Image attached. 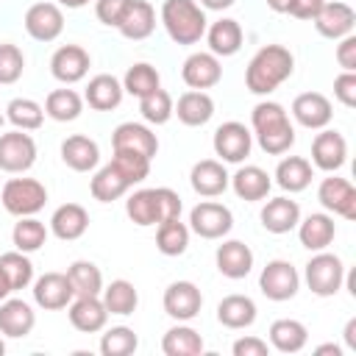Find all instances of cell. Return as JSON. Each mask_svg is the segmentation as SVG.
Instances as JSON below:
<instances>
[{
  "label": "cell",
  "mask_w": 356,
  "mask_h": 356,
  "mask_svg": "<svg viewBox=\"0 0 356 356\" xmlns=\"http://www.w3.org/2000/svg\"><path fill=\"white\" fill-rule=\"evenodd\" d=\"M200 6L209 8V11H225V8L234 6V0H200Z\"/></svg>",
  "instance_id": "obj_58"
},
{
  "label": "cell",
  "mask_w": 356,
  "mask_h": 356,
  "mask_svg": "<svg viewBox=\"0 0 356 356\" xmlns=\"http://www.w3.org/2000/svg\"><path fill=\"white\" fill-rule=\"evenodd\" d=\"M111 147L114 150H134V153H142L153 161V156L159 153V139L142 122H122L111 134Z\"/></svg>",
  "instance_id": "obj_22"
},
{
  "label": "cell",
  "mask_w": 356,
  "mask_h": 356,
  "mask_svg": "<svg viewBox=\"0 0 356 356\" xmlns=\"http://www.w3.org/2000/svg\"><path fill=\"white\" fill-rule=\"evenodd\" d=\"M228 186L234 189L236 197H242V200H248V203H256V200H264V197L270 195L273 178L267 175V170H261V167H256V164H245V167H239V170L231 175V184H228Z\"/></svg>",
  "instance_id": "obj_25"
},
{
  "label": "cell",
  "mask_w": 356,
  "mask_h": 356,
  "mask_svg": "<svg viewBox=\"0 0 356 356\" xmlns=\"http://www.w3.org/2000/svg\"><path fill=\"white\" fill-rule=\"evenodd\" d=\"M317 200L325 211L342 217V220H356V189L348 178L339 175H328L320 181L317 186Z\"/></svg>",
  "instance_id": "obj_10"
},
{
  "label": "cell",
  "mask_w": 356,
  "mask_h": 356,
  "mask_svg": "<svg viewBox=\"0 0 356 356\" xmlns=\"http://www.w3.org/2000/svg\"><path fill=\"white\" fill-rule=\"evenodd\" d=\"M6 353V342H3V337H0V356Z\"/></svg>",
  "instance_id": "obj_63"
},
{
  "label": "cell",
  "mask_w": 356,
  "mask_h": 356,
  "mask_svg": "<svg viewBox=\"0 0 356 356\" xmlns=\"http://www.w3.org/2000/svg\"><path fill=\"white\" fill-rule=\"evenodd\" d=\"M25 72V56L14 42H3L0 44V83H17Z\"/></svg>",
  "instance_id": "obj_50"
},
{
  "label": "cell",
  "mask_w": 356,
  "mask_h": 356,
  "mask_svg": "<svg viewBox=\"0 0 356 356\" xmlns=\"http://www.w3.org/2000/svg\"><path fill=\"white\" fill-rule=\"evenodd\" d=\"M259 289L267 300H275V303H284V300H292L300 289V273L292 261L286 259H273L261 267L259 273Z\"/></svg>",
  "instance_id": "obj_6"
},
{
  "label": "cell",
  "mask_w": 356,
  "mask_h": 356,
  "mask_svg": "<svg viewBox=\"0 0 356 356\" xmlns=\"http://www.w3.org/2000/svg\"><path fill=\"white\" fill-rule=\"evenodd\" d=\"M214 261H217L220 275H225L231 281H239V278H245L253 270V250L242 239H225L217 248Z\"/></svg>",
  "instance_id": "obj_23"
},
{
  "label": "cell",
  "mask_w": 356,
  "mask_h": 356,
  "mask_svg": "<svg viewBox=\"0 0 356 356\" xmlns=\"http://www.w3.org/2000/svg\"><path fill=\"white\" fill-rule=\"evenodd\" d=\"M83 111V97L75 89H53L44 97V114L56 122H72Z\"/></svg>",
  "instance_id": "obj_40"
},
{
  "label": "cell",
  "mask_w": 356,
  "mask_h": 356,
  "mask_svg": "<svg viewBox=\"0 0 356 356\" xmlns=\"http://www.w3.org/2000/svg\"><path fill=\"white\" fill-rule=\"evenodd\" d=\"M61 161L75 170V172H89L97 167L100 161V147L95 139L83 136V134H72L61 142Z\"/></svg>",
  "instance_id": "obj_29"
},
{
  "label": "cell",
  "mask_w": 356,
  "mask_h": 356,
  "mask_svg": "<svg viewBox=\"0 0 356 356\" xmlns=\"http://www.w3.org/2000/svg\"><path fill=\"white\" fill-rule=\"evenodd\" d=\"M3 125H6V114H0V131H3Z\"/></svg>",
  "instance_id": "obj_64"
},
{
  "label": "cell",
  "mask_w": 356,
  "mask_h": 356,
  "mask_svg": "<svg viewBox=\"0 0 356 356\" xmlns=\"http://www.w3.org/2000/svg\"><path fill=\"white\" fill-rule=\"evenodd\" d=\"M22 22H25V31H28L31 39H36V42H53L64 31V11H61L58 3L42 0V3H33L25 11V19Z\"/></svg>",
  "instance_id": "obj_12"
},
{
  "label": "cell",
  "mask_w": 356,
  "mask_h": 356,
  "mask_svg": "<svg viewBox=\"0 0 356 356\" xmlns=\"http://www.w3.org/2000/svg\"><path fill=\"white\" fill-rule=\"evenodd\" d=\"M47 225L36 217H19V222H14V231H11V242L17 250L22 253H36L44 242H47Z\"/></svg>",
  "instance_id": "obj_45"
},
{
  "label": "cell",
  "mask_w": 356,
  "mask_h": 356,
  "mask_svg": "<svg viewBox=\"0 0 356 356\" xmlns=\"http://www.w3.org/2000/svg\"><path fill=\"white\" fill-rule=\"evenodd\" d=\"M139 114L150 125H164L172 117V97H170V92H164L159 86V89L147 92L145 97H139Z\"/></svg>",
  "instance_id": "obj_48"
},
{
  "label": "cell",
  "mask_w": 356,
  "mask_h": 356,
  "mask_svg": "<svg viewBox=\"0 0 356 356\" xmlns=\"http://www.w3.org/2000/svg\"><path fill=\"white\" fill-rule=\"evenodd\" d=\"M250 125L259 147L270 156H281L295 145V128L289 122V114L275 100H261L250 111Z\"/></svg>",
  "instance_id": "obj_2"
},
{
  "label": "cell",
  "mask_w": 356,
  "mask_h": 356,
  "mask_svg": "<svg viewBox=\"0 0 356 356\" xmlns=\"http://www.w3.org/2000/svg\"><path fill=\"white\" fill-rule=\"evenodd\" d=\"M189 234L192 231H189L186 222H181V217L159 222V228H156V248H159V253H164V256H181V253H186Z\"/></svg>",
  "instance_id": "obj_41"
},
{
  "label": "cell",
  "mask_w": 356,
  "mask_h": 356,
  "mask_svg": "<svg viewBox=\"0 0 356 356\" xmlns=\"http://www.w3.org/2000/svg\"><path fill=\"white\" fill-rule=\"evenodd\" d=\"M295 72V56L284 44H264L253 53L245 70V86L253 95L275 92Z\"/></svg>",
  "instance_id": "obj_1"
},
{
  "label": "cell",
  "mask_w": 356,
  "mask_h": 356,
  "mask_svg": "<svg viewBox=\"0 0 356 356\" xmlns=\"http://www.w3.org/2000/svg\"><path fill=\"white\" fill-rule=\"evenodd\" d=\"M206 42H209V53H214L217 58L222 56H234L239 53L242 42H245V33H242V25L231 17H222L217 22H211L206 28Z\"/></svg>",
  "instance_id": "obj_31"
},
{
  "label": "cell",
  "mask_w": 356,
  "mask_h": 356,
  "mask_svg": "<svg viewBox=\"0 0 356 356\" xmlns=\"http://www.w3.org/2000/svg\"><path fill=\"white\" fill-rule=\"evenodd\" d=\"M36 312L22 298H6L0 300V334L8 339H22L33 331Z\"/></svg>",
  "instance_id": "obj_20"
},
{
  "label": "cell",
  "mask_w": 356,
  "mask_h": 356,
  "mask_svg": "<svg viewBox=\"0 0 356 356\" xmlns=\"http://www.w3.org/2000/svg\"><path fill=\"white\" fill-rule=\"evenodd\" d=\"M128 3L131 0H95V14H97V19L103 25L117 28L122 14H125V8H128Z\"/></svg>",
  "instance_id": "obj_51"
},
{
  "label": "cell",
  "mask_w": 356,
  "mask_h": 356,
  "mask_svg": "<svg viewBox=\"0 0 356 356\" xmlns=\"http://www.w3.org/2000/svg\"><path fill=\"white\" fill-rule=\"evenodd\" d=\"M139 348V337L128 325H111L100 337V353L103 356H131Z\"/></svg>",
  "instance_id": "obj_47"
},
{
  "label": "cell",
  "mask_w": 356,
  "mask_h": 356,
  "mask_svg": "<svg viewBox=\"0 0 356 356\" xmlns=\"http://www.w3.org/2000/svg\"><path fill=\"white\" fill-rule=\"evenodd\" d=\"M217 320H220V325H225L231 331L250 328L256 323V303H253V298L239 295V292L225 295L217 303Z\"/></svg>",
  "instance_id": "obj_33"
},
{
  "label": "cell",
  "mask_w": 356,
  "mask_h": 356,
  "mask_svg": "<svg viewBox=\"0 0 356 356\" xmlns=\"http://www.w3.org/2000/svg\"><path fill=\"white\" fill-rule=\"evenodd\" d=\"M100 295H103V306L108 309V314L128 317V314H134L136 306H139V292H136V286H134L131 281H125V278L111 281L108 286H103Z\"/></svg>",
  "instance_id": "obj_39"
},
{
  "label": "cell",
  "mask_w": 356,
  "mask_h": 356,
  "mask_svg": "<svg viewBox=\"0 0 356 356\" xmlns=\"http://www.w3.org/2000/svg\"><path fill=\"white\" fill-rule=\"evenodd\" d=\"M75 292L67 273H44L33 281V303L44 312H58L72 303Z\"/></svg>",
  "instance_id": "obj_13"
},
{
  "label": "cell",
  "mask_w": 356,
  "mask_h": 356,
  "mask_svg": "<svg viewBox=\"0 0 356 356\" xmlns=\"http://www.w3.org/2000/svg\"><path fill=\"white\" fill-rule=\"evenodd\" d=\"M348 161V142L339 131L320 128V134L312 142V164L323 172H337Z\"/></svg>",
  "instance_id": "obj_16"
},
{
  "label": "cell",
  "mask_w": 356,
  "mask_h": 356,
  "mask_svg": "<svg viewBox=\"0 0 356 356\" xmlns=\"http://www.w3.org/2000/svg\"><path fill=\"white\" fill-rule=\"evenodd\" d=\"M89 0H58V6H64V8H83Z\"/></svg>",
  "instance_id": "obj_62"
},
{
  "label": "cell",
  "mask_w": 356,
  "mask_h": 356,
  "mask_svg": "<svg viewBox=\"0 0 356 356\" xmlns=\"http://www.w3.org/2000/svg\"><path fill=\"white\" fill-rule=\"evenodd\" d=\"M156 189H159L161 222H164V220H175V217H181V209H184V203H181L178 192H175V189H170V186H156Z\"/></svg>",
  "instance_id": "obj_53"
},
{
  "label": "cell",
  "mask_w": 356,
  "mask_h": 356,
  "mask_svg": "<svg viewBox=\"0 0 356 356\" xmlns=\"http://www.w3.org/2000/svg\"><path fill=\"white\" fill-rule=\"evenodd\" d=\"M337 64L345 70V72H356V36L348 33L342 39H337Z\"/></svg>",
  "instance_id": "obj_54"
},
{
  "label": "cell",
  "mask_w": 356,
  "mask_h": 356,
  "mask_svg": "<svg viewBox=\"0 0 356 356\" xmlns=\"http://www.w3.org/2000/svg\"><path fill=\"white\" fill-rule=\"evenodd\" d=\"M67 314H70L72 328L83 334H97L108 323V309L103 306L100 295H75L72 303L67 306Z\"/></svg>",
  "instance_id": "obj_17"
},
{
  "label": "cell",
  "mask_w": 356,
  "mask_h": 356,
  "mask_svg": "<svg viewBox=\"0 0 356 356\" xmlns=\"http://www.w3.org/2000/svg\"><path fill=\"white\" fill-rule=\"evenodd\" d=\"M0 270L6 273L11 289H25L33 284V261L28 259V253L22 250H8V253H0Z\"/></svg>",
  "instance_id": "obj_46"
},
{
  "label": "cell",
  "mask_w": 356,
  "mask_h": 356,
  "mask_svg": "<svg viewBox=\"0 0 356 356\" xmlns=\"http://www.w3.org/2000/svg\"><path fill=\"white\" fill-rule=\"evenodd\" d=\"M334 236H337V222L325 211H314V214H309V217H303L298 222V239L312 253L325 250L334 242Z\"/></svg>",
  "instance_id": "obj_24"
},
{
  "label": "cell",
  "mask_w": 356,
  "mask_h": 356,
  "mask_svg": "<svg viewBox=\"0 0 356 356\" xmlns=\"http://www.w3.org/2000/svg\"><path fill=\"white\" fill-rule=\"evenodd\" d=\"M172 114H178V120L184 125L200 128L214 117V100L203 89H189L178 97V103H172Z\"/></svg>",
  "instance_id": "obj_27"
},
{
  "label": "cell",
  "mask_w": 356,
  "mask_h": 356,
  "mask_svg": "<svg viewBox=\"0 0 356 356\" xmlns=\"http://www.w3.org/2000/svg\"><path fill=\"white\" fill-rule=\"evenodd\" d=\"M234 356H267L270 353V345L259 337H239L234 345H231Z\"/></svg>",
  "instance_id": "obj_55"
},
{
  "label": "cell",
  "mask_w": 356,
  "mask_h": 356,
  "mask_svg": "<svg viewBox=\"0 0 356 356\" xmlns=\"http://www.w3.org/2000/svg\"><path fill=\"white\" fill-rule=\"evenodd\" d=\"M89 67H92V58H89V53L81 44H61L50 56V72H53V78L61 81V83H67V86L83 81L86 72H89Z\"/></svg>",
  "instance_id": "obj_15"
},
{
  "label": "cell",
  "mask_w": 356,
  "mask_h": 356,
  "mask_svg": "<svg viewBox=\"0 0 356 356\" xmlns=\"http://www.w3.org/2000/svg\"><path fill=\"white\" fill-rule=\"evenodd\" d=\"M189 184H192V189L200 197H217V195H222L228 189L231 175H228V170H225L222 161H217V159H200L192 167V172H189Z\"/></svg>",
  "instance_id": "obj_21"
},
{
  "label": "cell",
  "mask_w": 356,
  "mask_h": 356,
  "mask_svg": "<svg viewBox=\"0 0 356 356\" xmlns=\"http://www.w3.org/2000/svg\"><path fill=\"white\" fill-rule=\"evenodd\" d=\"M111 164L131 181V186L134 184H142L150 175V159L142 156V153H134V150H114Z\"/></svg>",
  "instance_id": "obj_49"
},
{
  "label": "cell",
  "mask_w": 356,
  "mask_h": 356,
  "mask_svg": "<svg viewBox=\"0 0 356 356\" xmlns=\"http://www.w3.org/2000/svg\"><path fill=\"white\" fill-rule=\"evenodd\" d=\"M67 278H70L75 295H100L103 292V273L95 261H86V259L72 261L67 267Z\"/></svg>",
  "instance_id": "obj_43"
},
{
  "label": "cell",
  "mask_w": 356,
  "mask_h": 356,
  "mask_svg": "<svg viewBox=\"0 0 356 356\" xmlns=\"http://www.w3.org/2000/svg\"><path fill=\"white\" fill-rule=\"evenodd\" d=\"M117 31L125 36V39H147L153 31H156V8L147 3V0H131Z\"/></svg>",
  "instance_id": "obj_32"
},
{
  "label": "cell",
  "mask_w": 356,
  "mask_h": 356,
  "mask_svg": "<svg viewBox=\"0 0 356 356\" xmlns=\"http://www.w3.org/2000/svg\"><path fill=\"white\" fill-rule=\"evenodd\" d=\"M128 189H131V181H128L111 161L103 164V167L92 175V181H89V192H92V197H95L97 203H111V200L122 197Z\"/></svg>",
  "instance_id": "obj_36"
},
{
  "label": "cell",
  "mask_w": 356,
  "mask_h": 356,
  "mask_svg": "<svg viewBox=\"0 0 356 356\" xmlns=\"http://www.w3.org/2000/svg\"><path fill=\"white\" fill-rule=\"evenodd\" d=\"M314 353H317V356H325V353L342 356V348H339V345H334V342H325V345H317V348H314Z\"/></svg>",
  "instance_id": "obj_59"
},
{
  "label": "cell",
  "mask_w": 356,
  "mask_h": 356,
  "mask_svg": "<svg viewBox=\"0 0 356 356\" xmlns=\"http://www.w3.org/2000/svg\"><path fill=\"white\" fill-rule=\"evenodd\" d=\"M317 33L325 36V39H342L348 33H353V25H356V11L342 3V0H325L323 8L317 11V17L312 19Z\"/></svg>",
  "instance_id": "obj_14"
},
{
  "label": "cell",
  "mask_w": 356,
  "mask_h": 356,
  "mask_svg": "<svg viewBox=\"0 0 356 356\" xmlns=\"http://www.w3.org/2000/svg\"><path fill=\"white\" fill-rule=\"evenodd\" d=\"M6 120L19 131H36L44 122V106L31 97H14L6 106Z\"/></svg>",
  "instance_id": "obj_42"
},
{
  "label": "cell",
  "mask_w": 356,
  "mask_h": 356,
  "mask_svg": "<svg viewBox=\"0 0 356 356\" xmlns=\"http://www.w3.org/2000/svg\"><path fill=\"white\" fill-rule=\"evenodd\" d=\"M334 97L345 108H356V72H339L334 78Z\"/></svg>",
  "instance_id": "obj_52"
},
{
  "label": "cell",
  "mask_w": 356,
  "mask_h": 356,
  "mask_svg": "<svg viewBox=\"0 0 356 356\" xmlns=\"http://www.w3.org/2000/svg\"><path fill=\"white\" fill-rule=\"evenodd\" d=\"M0 203L14 217H33L47 203V189L36 178H8L0 186Z\"/></svg>",
  "instance_id": "obj_4"
},
{
  "label": "cell",
  "mask_w": 356,
  "mask_h": 356,
  "mask_svg": "<svg viewBox=\"0 0 356 356\" xmlns=\"http://www.w3.org/2000/svg\"><path fill=\"white\" fill-rule=\"evenodd\" d=\"M323 3H325V0H292L286 14H292V17H298V19H314L317 11L323 8Z\"/></svg>",
  "instance_id": "obj_56"
},
{
  "label": "cell",
  "mask_w": 356,
  "mask_h": 356,
  "mask_svg": "<svg viewBox=\"0 0 356 356\" xmlns=\"http://www.w3.org/2000/svg\"><path fill=\"white\" fill-rule=\"evenodd\" d=\"M342 337H345V345H348V350H356V317H350V320L345 323V331H342Z\"/></svg>",
  "instance_id": "obj_57"
},
{
  "label": "cell",
  "mask_w": 356,
  "mask_h": 356,
  "mask_svg": "<svg viewBox=\"0 0 356 356\" xmlns=\"http://www.w3.org/2000/svg\"><path fill=\"white\" fill-rule=\"evenodd\" d=\"M125 214L131 222L147 228L161 222V206H159V189H136L125 200Z\"/></svg>",
  "instance_id": "obj_37"
},
{
  "label": "cell",
  "mask_w": 356,
  "mask_h": 356,
  "mask_svg": "<svg viewBox=\"0 0 356 356\" xmlns=\"http://www.w3.org/2000/svg\"><path fill=\"white\" fill-rule=\"evenodd\" d=\"M267 334H270V348H275L278 353H298L309 342V328L300 320H292V317L275 320Z\"/></svg>",
  "instance_id": "obj_35"
},
{
  "label": "cell",
  "mask_w": 356,
  "mask_h": 356,
  "mask_svg": "<svg viewBox=\"0 0 356 356\" xmlns=\"http://www.w3.org/2000/svg\"><path fill=\"white\" fill-rule=\"evenodd\" d=\"M161 306H164V312H167L175 323H189V320H195V317L200 314L203 295H200L197 284H192V281H172V284L164 289Z\"/></svg>",
  "instance_id": "obj_11"
},
{
  "label": "cell",
  "mask_w": 356,
  "mask_h": 356,
  "mask_svg": "<svg viewBox=\"0 0 356 356\" xmlns=\"http://www.w3.org/2000/svg\"><path fill=\"white\" fill-rule=\"evenodd\" d=\"M36 161V142L28 131H0V170L22 175Z\"/></svg>",
  "instance_id": "obj_7"
},
{
  "label": "cell",
  "mask_w": 356,
  "mask_h": 356,
  "mask_svg": "<svg viewBox=\"0 0 356 356\" xmlns=\"http://www.w3.org/2000/svg\"><path fill=\"white\" fill-rule=\"evenodd\" d=\"M214 153L220 156L222 164H242L248 156H250V147H253V134L245 122H236V120H228L222 122L217 131H214Z\"/></svg>",
  "instance_id": "obj_9"
},
{
  "label": "cell",
  "mask_w": 356,
  "mask_h": 356,
  "mask_svg": "<svg viewBox=\"0 0 356 356\" xmlns=\"http://www.w3.org/2000/svg\"><path fill=\"white\" fill-rule=\"evenodd\" d=\"M161 350L167 356H200L203 353V337L192 325L178 323L161 337Z\"/></svg>",
  "instance_id": "obj_38"
},
{
  "label": "cell",
  "mask_w": 356,
  "mask_h": 356,
  "mask_svg": "<svg viewBox=\"0 0 356 356\" xmlns=\"http://www.w3.org/2000/svg\"><path fill=\"white\" fill-rule=\"evenodd\" d=\"M159 86H161V75H159V70H156L153 64H147V61L131 64V67L125 70V75H122V89H125L128 95H134V97H145L147 92L159 89Z\"/></svg>",
  "instance_id": "obj_44"
},
{
  "label": "cell",
  "mask_w": 356,
  "mask_h": 356,
  "mask_svg": "<svg viewBox=\"0 0 356 356\" xmlns=\"http://www.w3.org/2000/svg\"><path fill=\"white\" fill-rule=\"evenodd\" d=\"M122 95H125L122 81H117L108 72H100V75L89 78L86 92H83V103H89V108H95V111H111L122 103Z\"/></svg>",
  "instance_id": "obj_28"
},
{
  "label": "cell",
  "mask_w": 356,
  "mask_h": 356,
  "mask_svg": "<svg viewBox=\"0 0 356 356\" xmlns=\"http://www.w3.org/2000/svg\"><path fill=\"white\" fill-rule=\"evenodd\" d=\"M259 217H261V225L270 234H289L300 222V206H298V200L281 195V197L267 200L261 206V214Z\"/></svg>",
  "instance_id": "obj_26"
},
{
  "label": "cell",
  "mask_w": 356,
  "mask_h": 356,
  "mask_svg": "<svg viewBox=\"0 0 356 356\" xmlns=\"http://www.w3.org/2000/svg\"><path fill=\"white\" fill-rule=\"evenodd\" d=\"M303 278H306V286L317 295V298H331L342 289L345 284V264L337 253H328V250H317L309 261H306V270H303Z\"/></svg>",
  "instance_id": "obj_5"
},
{
  "label": "cell",
  "mask_w": 356,
  "mask_h": 356,
  "mask_svg": "<svg viewBox=\"0 0 356 356\" xmlns=\"http://www.w3.org/2000/svg\"><path fill=\"white\" fill-rule=\"evenodd\" d=\"M161 25L175 44H197L206 36L209 19L203 6L195 0H164Z\"/></svg>",
  "instance_id": "obj_3"
},
{
  "label": "cell",
  "mask_w": 356,
  "mask_h": 356,
  "mask_svg": "<svg viewBox=\"0 0 356 356\" xmlns=\"http://www.w3.org/2000/svg\"><path fill=\"white\" fill-rule=\"evenodd\" d=\"M14 289H11V284H8V278H6V273L0 270V300H6L8 295H11Z\"/></svg>",
  "instance_id": "obj_61"
},
{
  "label": "cell",
  "mask_w": 356,
  "mask_h": 356,
  "mask_svg": "<svg viewBox=\"0 0 356 356\" xmlns=\"http://www.w3.org/2000/svg\"><path fill=\"white\" fill-rule=\"evenodd\" d=\"M181 78H184V83L189 86V89H211V86H217L220 83V78H222V64H220V58L214 56V53H192V56H186V61H184V67H181Z\"/></svg>",
  "instance_id": "obj_19"
},
{
  "label": "cell",
  "mask_w": 356,
  "mask_h": 356,
  "mask_svg": "<svg viewBox=\"0 0 356 356\" xmlns=\"http://www.w3.org/2000/svg\"><path fill=\"white\" fill-rule=\"evenodd\" d=\"M314 178V167L309 159L303 156H284L275 167V184L284 189V192H303Z\"/></svg>",
  "instance_id": "obj_34"
},
{
  "label": "cell",
  "mask_w": 356,
  "mask_h": 356,
  "mask_svg": "<svg viewBox=\"0 0 356 356\" xmlns=\"http://www.w3.org/2000/svg\"><path fill=\"white\" fill-rule=\"evenodd\" d=\"M289 3H292V0H267V6H270L275 14H286V11H289Z\"/></svg>",
  "instance_id": "obj_60"
},
{
  "label": "cell",
  "mask_w": 356,
  "mask_h": 356,
  "mask_svg": "<svg viewBox=\"0 0 356 356\" xmlns=\"http://www.w3.org/2000/svg\"><path fill=\"white\" fill-rule=\"evenodd\" d=\"M234 228V214L228 206L217 200H200L189 211V231L200 239H222Z\"/></svg>",
  "instance_id": "obj_8"
},
{
  "label": "cell",
  "mask_w": 356,
  "mask_h": 356,
  "mask_svg": "<svg viewBox=\"0 0 356 356\" xmlns=\"http://www.w3.org/2000/svg\"><path fill=\"white\" fill-rule=\"evenodd\" d=\"M292 117L298 125H303L309 131H320V128H328L334 108L323 92H303L292 100Z\"/></svg>",
  "instance_id": "obj_18"
},
{
  "label": "cell",
  "mask_w": 356,
  "mask_h": 356,
  "mask_svg": "<svg viewBox=\"0 0 356 356\" xmlns=\"http://www.w3.org/2000/svg\"><path fill=\"white\" fill-rule=\"evenodd\" d=\"M89 228V211L81 206V203H61L53 217H50V231L53 236L64 239V242H72V239H81Z\"/></svg>",
  "instance_id": "obj_30"
}]
</instances>
